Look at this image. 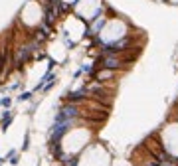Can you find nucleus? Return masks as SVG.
Wrapping results in <instances>:
<instances>
[{
  "instance_id": "nucleus-1",
  "label": "nucleus",
  "mask_w": 178,
  "mask_h": 166,
  "mask_svg": "<svg viewBox=\"0 0 178 166\" xmlns=\"http://www.w3.org/2000/svg\"><path fill=\"white\" fill-rule=\"evenodd\" d=\"M12 121H14V113H12V111H4V113H0V131L6 132Z\"/></svg>"
},
{
  "instance_id": "nucleus-2",
  "label": "nucleus",
  "mask_w": 178,
  "mask_h": 166,
  "mask_svg": "<svg viewBox=\"0 0 178 166\" xmlns=\"http://www.w3.org/2000/svg\"><path fill=\"white\" fill-rule=\"evenodd\" d=\"M93 77L97 79V81H105V79H109V77H113V71H111V69H101V71H97V73H93Z\"/></svg>"
},
{
  "instance_id": "nucleus-3",
  "label": "nucleus",
  "mask_w": 178,
  "mask_h": 166,
  "mask_svg": "<svg viewBox=\"0 0 178 166\" xmlns=\"http://www.w3.org/2000/svg\"><path fill=\"white\" fill-rule=\"evenodd\" d=\"M12 103H14V101H12V97H2V99H0V107H4L6 111H10V107H12Z\"/></svg>"
},
{
  "instance_id": "nucleus-4",
  "label": "nucleus",
  "mask_w": 178,
  "mask_h": 166,
  "mask_svg": "<svg viewBox=\"0 0 178 166\" xmlns=\"http://www.w3.org/2000/svg\"><path fill=\"white\" fill-rule=\"evenodd\" d=\"M32 95H34V91H24V93L18 95V101H20V103H24V101H30Z\"/></svg>"
},
{
  "instance_id": "nucleus-5",
  "label": "nucleus",
  "mask_w": 178,
  "mask_h": 166,
  "mask_svg": "<svg viewBox=\"0 0 178 166\" xmlns=\"http://www.w3.org/2000/svg\"><path fill=\"white\" fill-rule=\"evenodd\" d=\"M30 150V132H26L24 135V142H22V152Z\"/></svg>"
},
{
  "instance_id": "nucleus-6",
  "label": "nucleus",
  "mask_w": 178,
  "mask_h": 166,
  "mask_svg": "<svg viewBox=\"0 0 178 166\" xmlns=\"http://www.w3.org/2000/svg\"><path fill=\"white\" fill-rule=\"evenodd\" d=\"M14 156H18V152H16L14 148H10V150L6 152V156H4V160H6V162H8V160H12Z\"/></svg>"
},
{
  "instance_id": "nucleus-7",
  "label": "nucleus",
  "mask_w": 178,
  "mask_h": 166,
  "mask_svg": "<svg viewBox=\"0 0 178 166\" xmlns=\"http://www.w3.org/2000/svg\"><path fill=\"white\" fill-rule=\"evenodd\" d=\"M8 162H10V164H12V166H16V164H18V162H20V158H18V156H14L12 160H8Z\"/></svg>"
},
{
  "instance_id": "nucleus-8",
  "label": "nucleus",
  "mask_w": 178,
  "mask_h": 166,
  "mask_svg": "<svg viewBox=\"0 0 178 166\" xmlns=\"http://www.w3.org/2000/svg\"><path fill=\"white\" fill-rule=\"evenodd\" d=\"M4 162H6V160H4V158H0V166H4Z\"/></svg>"
}]
</instances>
